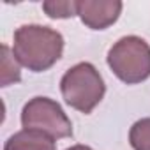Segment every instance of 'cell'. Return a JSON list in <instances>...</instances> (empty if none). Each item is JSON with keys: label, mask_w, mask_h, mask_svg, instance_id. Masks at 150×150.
<instances>
[{"label": "cell", "mask_w": 150, "mask_h": 150, "mask_svg": "<svg viewBox=\"0 0 150 150\" xmlns=\"http://www.w3.org/2000/svg\"><path fill=\"white\" fill-rule=\"evenodd\" d=\"M108 65L120 81L141 83L150 76V44L138 35L122 37L110 48Z\"/></svg>", "instance_id": "3957f363"}, {"label": "cell", "mask_w": 150, "mask_h": 150, "mask_svg": "<svg viewBox=\"0 0 150 150\" xmlns=\"http://www.w3.org/2000/svg\"><path fill=\"white\" fill-rule=\"evenodd\" d=\"M64 51L60 32L44 25H21L14 32L13 55L32 72H42L53 67Z\"/></svg>", "instance_id": "6da1fadb"}, {"label": "cell", "mask_w": 150, "mask_h": 150, "mask_svg": "<svg viewBox=\"0 0 150 150\" xmlns=\"http://www.w3.org/2000/svg\"><path fill=\"white\" fill-rule=\"evenodd\" d=\"M120 0H81L78 2V16L92 30H104L113 25L122 13Z\"/></svg>", "instance_id": "5b68a950"}, {"label": "cell", "mask_w": 150, "mask_h": 150, "mask_svg": "<svg viewBox=\"0 0 150 150\" xmlns=\"http://www.w3.org/2000/svg\"><path fill=\"white\" fill-rule=\"evenodd\" d=\"M23 129H35L50 134L55 139L72 136V124L62 106L50 97L30 99L21 111Z\"/></svg>", "instance_id": "277c9868"}, {"label": "cell", "mask_w": 150, "mask_h": 150, "mask_svg": "<svg viewBox=\"0 0 150 150\" xmlns=\"http://www.w3.org/2000/svg\"><path fill=\"white\" fill-rule=\"evenodd\" d=\"M42 11L53 20H65L78 16V2L74 0H50L42 4Z\"/></svg>", "instance_id": "ba28073f"}, {"label": "cell", "mask_w": 150, "mask_h": 150, "mask_svg": "<svg viewBox=\"0 0 150 150\" xmlns=\"http://www.w3.org/2000/svg\"><path fill=\"white\" fill-rule=\"evenodd\" d=\"M4 150H57L55 138L35 129L14 132L4 145Z\"/></svg>", "instance_id": "8992f818"}, {"label": "cell", "mask_w": 150, "mask_h": 150, "mask_svg": "<svg viewBox=\"0 0 150 150\" xmlns=\"http://www.w3.org/2000/svg\"><path fill=\"white\" fill-rule=\"evenodd\" d=\"M21 80L20 62L11 53L9 46H2V64H0V87H9Z\"/></svg>", "instance_id": "52a82bcc"}, {"label": "cell", "mask_w": 150, "mask_h": 150, "mask_svg": "<svg viewBox=\"0 0 150 150\" xmlns=\"http://www.w3.org/2000/svg\"><path fill=\"white\" fill-rule=\"evenodd\" d=\"M129 141L134 150H150V118H141L132 124Z\"/></svg>", "instance_id": "9c48e42d"}, {"label": "cell", "mask_w": 150, "mask_h": 150, "mask_svg": "<svg viewBox=\"0 0 150 150\" xmlns=\"http://www.w3.org/2000/svg\"><path fill=\"white\" fill-rule=\"evenodd\" d=\"M65 150H92V148L87 146V145H72V146H69V148H65Z\"/></svg>", "instance_id": "30bf717a"}, {"label": "cell", "mask_w": 150, "mask_h": 150, "mask_svg": "<svg viewBox=\"0 0 150 150\" xmlns=\"http://www.w3.org/2000/svg\"><path fill=\"white\" fill-rule=\"evenodd\" d=\"M60 92L71 108L88 115L103 101L106 85L99 71L90 62H80L62 76Z\"/></svg>", "instance_id": "7a4b0ae2"}]
</instances>
